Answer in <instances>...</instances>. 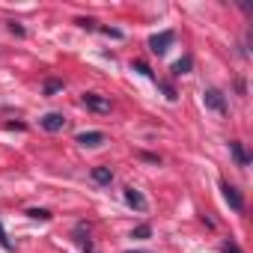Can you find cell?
I'll list each match as a JSON object with an SVG mask.
<instances>
[{
	"mask_svg": "<svg viewBox=\"0 0 253 253\" xmlns=\"http://www.w3.org/2000/svg\"><path fill=\"white\" fill-rule=\"evenodd\" d=\"M173 39H176V36H173V30H161V33H155V36H149V51L161 57V54H167V51H170V45H173Z\"/></svg>",
	"mask_w": 253,
	"mask_h": 253,
	"instance_id": "obj_1",
	"label": "cell"
},
{
	"mask_svg": "<svg viewBox=\"0 0 253 253\" xmlns=\"http://www.w3.org/2000/svg\"><path fill=\"white\" fill-rule=\"evenodd\" d=\"M75 143H81L84 149H95V146L107 143V134H104V131H81V134L75 137Z\"/></svg>",
	"mask_w": 253,
	"mask_h": 253,
	"instance_id": "obj_2",
	"label": "cell"
},
{
	"mask_svg": "<svg viewBox=\"0 0 253 253\" xmlns=\"http://www.w3.org/2000/svg\"><path fill=\"white\" fill-rule=\"evenodd\" d=\"M84 104L95 113H110V98H104L98 92H84Z\"/></svg>",
	"mask_w": 253,
	"mask_h": 253,
	"instance_id": "obj_3",
	"label": "cell"
},
{
	"mask_svg": "<svg viewBox=\"0 0 253 253\" xmlns=\"http://www.w3.org/2000/svg\"><path fill=\"white\" fill-rule=\"evenodd\" d=\"M220 191H223V200L235 209V211H244V197L238 194V188L235 185H229V182H220Z\"/></svg>",
	"mask_w": 253,
	"mask_h": 253,
	"instance_id": "obj_4",
	"label": "cell"
},
{
	"mask_svg": "<svg viewBox=\"0 0 253 253\" xmlns=\"http://www.w3.org/2000/svg\"><path fill=\"white\" fill-rule=\"evenodd\" d=\"M203 98H206V104H209L214 113H226V98H223V92H220V89H206V92H203Z\"/></svg>",
	"mask_w": 253,
	"mask_h": 253,
	"instance_id": "obj_5",
	"label": "cell"
},
{
	"mask_svg": "<svg viewBox=\"0 0 253 253\" xmlns=\"http://www.w3.org/2000/svg\"><path fill=\"white\" fill-rule=\"evenodd\" d=\"M122 197H125V203H128L131 209H137V211H146V209H149L146 197H143L137 188H125V191H122Z\"/></svg>",
	"mask_w": 253,
	"mask_h": 253,
	"instance_id": "obj_6",
	"label": "cell"
},
{
	"mask_svg": "<svg viewBox=\"0 0 253 253\" xmlns=\"http://www.w3.org/2000/svg\"><path fill=\"white\" fill-rule=\"evenodd\" d=\"M39 125H42L45 131H63L66 116H63V113H45V116L39 119Z\"/></svg>",
	"mask_w": 253,
	"mask_h": 253,
	"instance_id": "obj_7",
	"label": "cell"
},
{
	"mask_svg": "<svg viewBox=\"0 0 253 253\" xmlns=\"http://www.w3.org/2000/svg\"><path fill=\"white\" fill-rule=\"evenodd\" d=\"M229 152H232V158H235L238 167H247V164H250V155L244 152V146H241L238 140H229Z\"/></svg>",
	"mask_w": 253,
	"mask_h": 253,
	"instance_id": "obj_8",
	"label": "cell"
},
{
	"mask_svg": "<svg viewBox=\"0 0 253 253\" xmlns=\"http://www.w3.org/2000/svg\"><path fill=\"white\" fill-rule=\"evenodd\" d=\"M92 182L110 185V182H113V170H110V167H95V170H92Z\"/></svg>",
	"mask_w": 253,
	"mask_h": 253,
	"instance_id": "obj_9",
	"label": "cell"
},
{
	"mask_svg": "<svg viewBox=\"0 0 253 253\" xmlns=\"http://www.w3.org/2000/svg\"><path fill=\"white\" fill-rule=\"evenodd\" d=\"M191 66H194V60H191V57H182V60L173 63V75H176V78H179V75H188Z\"/></svg>",
	"mask_w": 253,
	"mask_h": 253,
	"instance_id": "obj_10",
	"label": "cell"
},
{
	"mask_svg": "<svg viewBox=\"0 0 253 253\" xmlns=\"http://www.w3.org/2000/svg\"><path fill=\"white\" fill-rule=\"evenodd\" d=\"M152 235V226L149 223H140V226H134V232H131V238H149Z\"/></svg>",
	"mask_w": 253,
	"mask_h": 253,
	"instance_id": "obj_11",
	"label": "cell"
},
{
	"mask_svg": "<svg viewBox=\"0 0 253 253\" xmlns=\"http://www.w3.org/2000/svg\"><path fill=\"white\" fill-rule=\"evenodd\" d=\"M0 247H3V250H9V253L15 250V244L9 241V235H6V229H3V223H0Z\"/></svg>",
	"mask_w": 253,
	"mask_h": 253,
	"instance_id": "obj_12",
	"label": "cell"
},
{
	"mask_svg": "<svg viewBox=\"0 0 253 253\" xmlns=\"http://www.w3.org/2000/svg\"><path fill=\"white\" fill-rule=\"evenodd\" d=\"M63 89V81H45V95H54Z\"/></svg>",
	"mask_w": 253,
	"mask_h": 253,
	"instance_id": "obj_13",
	"label": "cell"
},
{
	"mask_svg": "<svg viewBox=\"0 0 253 253\" xmlns=\"http://www.w3.org/2000/svg\"><path fill=\"white\" fill-rule=\"evenodd\" d=\"M27 214H30L33 220H48V217H51V211H48V209H30Z\"/></svg>",
	"mask_w": 253,
	"mask_h": 253,
	"instance_id": "obj_14",
	"label": "cell"
},
{
	"mask_svg": "<svg viewBox=\"0 0 253 253\" xmlns=\"http://www.w3.org/2000/svg\"><path fill=\"white\" fill-rule=\"evenodd\" d=\"M131 69H137V72H140V75H146V78H155V75H152V69H149L146 63H140V60H134V63H131Z\"/></svg>",
	"mask_w": 253,
	"mask_h": 253,
	"instance_id": "obj_15",
	"label": "cell"
},
{
	"mask_svg": "<svg viewBox=\"0 0 253 253\" xmlns=\"http://www.w3.org/2000/svg\"><path fill=\"white\" fill-rule=\"evenodd\" d=\"M220 253H241V247H238L235 241H223V244H220Z\"/></svg>",
	"mask_w": 253,
	"mask_h": 253,
	"instance_id": "obj_16",
	"label": "cell"
},
{
	"mask_svg": "<svg viewBox=\"0 0 253 253\" xmlns=\"http://www.w3.org/2000/svg\"><path fill=\"white\" fill-rule=\"evenodd\" d=\"M9 30H12V33H15V36H24V27H21V24H18V21H9Z\"/></svg>",
	"mask_w": 253,
	"mask_h": 253,
	"instance_id": "obj_17",
	"label": "cell"
},
{
	"mask_svg": "<svg viewBox=\"0 0 253 253\" xmlns=\"http://www.w3.org/2000/svg\"><path fill=\"white\" fill-rule=\"evenodd\" d=\"M78 24H81V27H86V30H92V27H95V21H92V18H78Z\"/></svg>",
	"mask_w": 253,
	"mask_h": 253,
	"instance_id": "obj_18",
	"label": "cell"
},
{
	"mask_svg": "<svg viewBox=\"0 0 253 253\" xmlns=\"http://www.w3.org/2000/svg\"><path fill=\"white\" fill-rule=\"evenodd\" d=\"M101 33H107V36H113V39H122V30H110V27H101Z\"/></svg>",
	"mask_w": 253,
	"mask_h": 253,
	"instance_id": "obj_19",
	"label": "cell"
},
{
	"mask_svg": "<svg viewBox=\"0 0 253 253\" xmlns=\"http://www.w3.org/2000/svg\"><path fill=\"white\" fill-rule=\"evenodd\" d=\"M125 253H149V250H125Z\"/></svg>",
	"mask_w": 253,
	"mask_h": 253,
	"instance_id": "obj_20",
	"label": "cell"
}]
</instances>
